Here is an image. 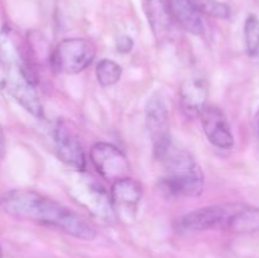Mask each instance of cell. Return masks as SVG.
I'll use <instances>...</instances> for the list:
<instances>
[{
	"label": "cell",
	"mask_w": 259,
	"mask_h": 258,
	"mask_svg": "<svg viewBox=\"0 0 259 258\" xmlns=\"http://www.w3.org/2000/svg\"><path fill=\"white\" fill-rule=\"evenodd\" d=\"M164 3L177 25L195 35L204 34L202 13L194 0H164Z\"/></svg>",
	"instance_id": "cell-12"
},
{
	"label": "cell",
	"mask_w": 259,
	"mask_h": 258,
	"mask_svg": "<svg viewBox=\"0 0 259 258\" xmlns=\"http://www.w3.org/2000/svg\"><path fill=\"white\" fill-rule=\"evenodd\" d=\"M96 48L85 38H66L55 48L51 57L52 67L57 72L76 75L82 72L93 63Z\"/></svg>",
	"instance_id": "cell-4"
},
{
	"label": "cell",
	"mask_w": 259,
	"mask_h": 258,
	"mask_svg": "<svg viewBox=\"0 0 259 258\" xmlns=\"http://www.w3.org/2000/svg\"><path fill=\"white\" fill-rule=\"evenodd\" d=\"M158 159L167 172L162 186L169 195L195 197L202 194L204 175L186 149L180 148L172 142Z\"/></svg>",
	"instance_id": "cell-2"
},
{
	"label": "cell",
	"mask_w": 259,
	"mask_h": 258,
	"mask_svg": "<svg viewBox=\"0 0 259 258\" xmlns=\"http://www.w3.org/2000/svg\"><path fill=\"white\" fill-rule=\"evenodd\" d=\"M255 128H257V132L259 134V110L257 113V116H255Z\"/></svg>",
	"instance_id": "cell-21"
},
{
	"label": "cell",
	"mask_w": 259,
	"mask_h": 258,
	"mask_svg": "<svg viewBox=\"0 0 259 258\" xmlns=\"http://www.w3.org/2000/svg\"><path fill=\"white\" fill-rule=\"evenodd\" d=\"M142 195H143L142 185L137 180L124 177L114 181L110 190V200L114 214L119 218L132 219L138 210Z\"/></svg>",
	"instance_id": "cell-9"
},
{
	"label": "cell",
	"mask_w": 259,
	"mask_h": 258,
	"mask_svg": "<svg viewBox=\"0 0 259 258\" xmlns=\"http://www.w3.org/2000/svg\"><path fill=\"white\" fill-rule=\"evenodd\" d=\"M0 207L20 220L62 230L82 240L96 238V230L80 215L34 190H9L0 196Z\"/></svg>",
	"instance_id": "cell-1"
},
{
	"label": "cell",
	"mask_w": 259,
	"mask_h": 258,
	"mask_svg": "<svg viewBox=\"0 0 259 258\" xmlns=\"http://www.w3.org/2000/svg\"><path fill=\"white\" fill-rule=\"evenodd\" d=\"M209 85L205 78L200 76H192L186 78L180 88V104L187 115H201L207 106Z\"/></svg>",
	"instance_id": "cell-11"
},
{
	"label": "cell",
	"mask_w": 259,
	"mask_h": 258,
	"mask_svg": "<svg viewBox=\"0 0 259 258\" xmlns=\"http://www.w3.org/2000/svg\"><path fill=\"white\" fill-rule=\"evenodd\" d=\"M227 228L235 233H253L259 230V209L240 205L233 214Z\"/></svg>",
	"instance_id": "cell-15"
},
{
	"label": "cell",
	"mask_w": 259,
	"mask_h": 258,
	"mask_svg": "<svg viewBox=\"0 0 259 258\" xmlns=\"http://www.w3.org/2000/svg\"><path fill=\"white\" fill-rule=\"evenodd\" d=\"M240 205H211L187 212L180 220V227L187 232L227 228L230 218L239 209Z\"/></svg>",
	"instance_id": "cell-7"
},
{
	"label": "cell",
	"mask_w": 259,
	"mask_h": 258,
	"mask_svg": "<svg viewBox=\"0 0 259 258\" xmlns=\"http://www.w3.org/2000/svg\"><path fill=\"white\" fill-rule=\"evenodd\" d=\"M90 159L99 175L108 181L114 182L128 177L131 171V164L125 154L118 147L106 142L94 144L90 151Z\"/></svg>",
	"instance_id": "cell-6"
},
{
	"label": "cell",
	"mask_w": 259,
	"mask_h": 258,
	"mask_svg": "<svg viewBox=\"0 0 259 258\" xmlns=\"http://www.w3.org/2000/svg\"><path fill=\"white\" fill-rule=\"evenodd\" d=\"M116 48H118L119 52H123V53L131 52L132 48H133V39H132L129 35H121V37L118 38Z\"/></svg>",
	"instance_id": "cell-19"
},
{
	"label": "cell",
	"mask_w": 259,
	"mask_h": 258,
	"mask_svg": "<svg viewBox=\"0 0 259 258\" xmlns=\"http://www.w3.org/2000/svg\"><path fill=\"white\" fill-rule=\"evenodd\" d=\"M205 136L219 149H230L234 146V136L227 115L220 108L207 105L200 115Z\"/></svg>",
	"instance_id": "cell-10"
},
{
	"label": "cell",
	"mask_w": 259,
	"mask_h": 258,
	"mask_svg": "<svg viewBox=\"0 0 259 258\" xmlns=\"http://www.w3.org/2000/svg\"><path fill=\"white\" fill-rule=\"evenodd\" d=\"M121 73H123L121 66L109 58H104L96 66V78L103 86L115 85L120 80Z\"/></svg>",
	"instance_id": "cell-16"
},
{
	"label": "cell",
	"mask_w": 259,
	"mask_h": 258,
	"mask_svg": "<svg viewBox=\"0 0 259 258\" xmlns=\"http://www.w3.org/2000/svg\"><path fill=\"white\" fill-rule=\"evenodd\" d=\"M0 258H3V250H2V247H0Z\"/></svg>",
	"instance_id": "cell-22"
},
{
	"label": "cell",
	"mask_w": 259,
	"mask_h": 258,
	"mask_svg": "<svg viewBox=\"0 0 259 258\" xmlns=\"http://www.w3.org/2000/svg\"><path fill=\"white\" fill-rule=\"evenodd\" d=\"M86 191L80 190V200L78 201L93 211L98 217H105L106 212L113 211L110 195L104 191L103 187L98 184H90L85 186ZM114 212V211H113Z\"/></svg>",
	"instance_id": "cell-14"
},
{
	"label": "cell",
	"mask_w": 259,
	"mask_h": 258,
	"mask_svg": "<svg viewBox=\"0 0 259 258\" xmlns=\"http://www.w3.org/2000/svg\"><path fill=\"white\" fill-rule=\"evenodd\" d=\"M194 2L196 3L200 12L209 17L217 18V19H228L232 14L230 8L218 0H194Z\"/></svg>",
	"instance_id": "cell-18"
},
{
	"label": "cell",
	"mask_w": 259,
	"mask_h": 258,
	"mask_svg": "<svg viewBox=\"0 0 259 258\" xmlns=\"http://www.w3.org/2000/svg\"><path fill=\"white\" fill-rule=\"evenodd\" d=\"M146 125L153 146V153L157 158L162 156L172 143L169 132L168 110L159 94L149 96L146 104Z\"/></svg>",
	"instance_id": "cell-5"
},
{
	"label": "cell",
	"mask_w": 259,
	"mask_h": 258,
	"mask_svg": "<svg viewBox=\"0 0 259 258\" xmlns=\"http://www.w3.org/2000/svg\"><path fill=\"white\" fill-rule=\"evenodd\" d=\"M0 90L12 96L28 113L43 118V105L34 86V78L19 63L0 60Z\"/></svg>",
	"instance_id": "cell-3"
},
{
	"label": "cell",
	"mask_w": 259,
	"mask_h": 258,
	"mask_svg": "<svg viewBox=\"0 0 259 258\" xmlns=\"http://www.w3.org/2000/svg\"><path fill=\"white\" fill-rule=\"evenodd\" d=\"M245 50L249 57L259 58V18L250 14L244 23Z\"/></svg>",
	"instance_id": "cell-17"
},
{
	"label": "cell",
	"mask_w": 259,
	"mask_h": 258,
	"mask_svg": "<svg viewBox=\"0 0 259 258\" xmlns=\"http://www.w3.org/2000/svg\"><path fill=\"white\" fill-rule=\"evenodd\" d=\"M144 7H146V14L149 25L157 39L163 40L171 37L174 24L176 23L169 14L164 0H146Z\"/></svg>",
	"instance_id": "cell-13"
},
{
	"label": "cell",
	"mask_w": 259,
	"mask_h": 258,
	"mask_svg": "<svg viewBox=\"0 0 259 258\" xmlns=\"http://www.w3.org/2000/svg\"><path fill=\"white\" fill-rule=\"evenodd\" d=\"M55 144L57 156L63 163L77 171H83L86 168L82 143L70 121L58 120L55 129Z\"/></svg>",
	"instance_id": "cell-8"
},
{
	"label": "cell",
	"mask_w": 259,
	"mask_h": 258,
	"mask_svg": "<svg viewBox=\"0 0 259 258\" xmlns=\"http://www.w3.org/2000/svg\"><path fill=\"white\" fill-rule=\"evenodd\" d=\"M5 148H7V144H5V136L2 126H0V158H3V157L5 156Z\"/></svg>",
	"instance_id": "cell-20"
}]
</instances>
